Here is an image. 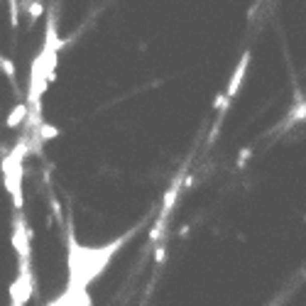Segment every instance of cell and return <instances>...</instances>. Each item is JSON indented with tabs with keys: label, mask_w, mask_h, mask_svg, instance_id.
Wrapping results in <instances>:
<instances>
[{
	"label": "cell",
	"mask_w": 306,
	"mask_h": 306,
	"mask_svg": "<svg viewBox=\"0 0 306 306\" xmlns=\"http://www.w3.org/2000/svg\"><path fill=\"white\" fill-rule=\"evenodd\" d=\"M10 243H13V250H15V255L20 257V262H30V255H32V233H30V226H27V221H25L22 213L13 221Z\"/></svg>",
	"instance_id": "7a4b0ae2"
},
{
	"label": "cell",
	"mask_w": 306,
	"mask_h": 306,
	"mask_svg": "<svg viewBox=\"0 0 306 306\" xmlns=\"http://www.w3.org/2000/svg\"><path fill=\"white\" fill-rule=\"evenodd\" d=\"M0 74L8 78V83L18 91V66H15L13 59L5 57V54H0Z\"/></svg>",
	"instance_id": "8992f818"
},
{
	"label": "cell",
	"mask_w": 306,
	"mask_h": 306,
	"mask_svg": "<svg viewBox=\"0 0 306 306\" xmlns=\"http://www.w3.org/2000/svg\"><path fill=\"white\" fill-rule=\"evenodd\" d=\"M44 13V8H42V3L39 0H32L30 5H27V15H30V20L35 22V20H39V15Z\"/></svg>",
	"instance_id": "ba28073f"
},
{
	"label": "cell",
	"mask_w": 306,
	"mask_h": 306,
	"mask_svg": "<svg viewBox=\"0 0 306 306\" xmlns=\"http://www.w3.org/2000/svg\"><path fill=\"white\" fill-rule=\"evenodd\" d=\"M8 15H10V27H20V3L18 0H8Z\"/></svg>",
	"instance_id": "52a82bcc"
},
{
	"label": "cell",
	"mask_w": 306,
	"mask_h": 306,
	"mask_svg": "<svg viewBox=\"0 0 306 306\" xmlns=\"http://www.w3.org/2000/svg\"><path fill=\"white\" fill-rule=\"evenodd\" d=\"M27 152H30L27 140H20L8 152V157L0 162L3 184H5V191L10 193V201H13L15 211L25 209V157H27Z\"/></svg>",
	"instance_id": "6da1fadb"
},
{
	"label": "cell",
	"mask_w": 306,
	"mask_h": 306,
	"mask_svg": "<svg viewBox=\"0 0 306 306\" xmlns=\"http://www.w3.org/2000/svg\"><path fill=\"white\" fill-rule=\"evenodd\" d=\"M27 115H30V111H27V103H18L10 113H8V118H5V125L10 128V130H15V128H20L25 120H27Z\"/></svg>",
	"instance_id": "5b68a950"
},
{
	"label": "cell",
	"mask_w": 306,
	"mask_h": 306,
	"mask_svg": "<svg viewBox=\"0 0 306 306\" xmlns=\"http://www.w3.org/2000/svg\"><path fill=\"white\" fill-rule=\"evenodd\" d=\"M32 289H35V277H32L30 262H20L18 277L10 284V304H25L32 296Z\"/></svg>",
	"instance_id": "3957f363"
},
{
	"label": "cell",
	"mask_w": 306,
	"mask_h": 306,
	"mask_svg": "<svg viewBox=\"0 0 306 306\" xmlns=\"http://www.w3.org/2000/svg\"><path fill=\"white\" fill-rule=\"evenodd\" d=\"M248 64H250V52H245L243 59L238 61V69H235V74L230 78L228 88H226V98H228V100L238 93V88H240V83H243V78H245V71H248Z\"/></svg>",
	"instance_id": "277c9868"
},
{
	"label": "cell",
	"mask_w": 306,
	"mask_h": 306,
	"mask_svg": "<svg viewBox=\"0 0 306 306\" xmlns=\"http://www.w3.org/2000/svg\"><path fill=\"white\" fill-rule=\"evenodd\" d=\"M154 260H157V262H162V260H164V248H157V252H154Z\"/></svg>",
	"instance_id": "9c48e42d"
}]
</instances>
